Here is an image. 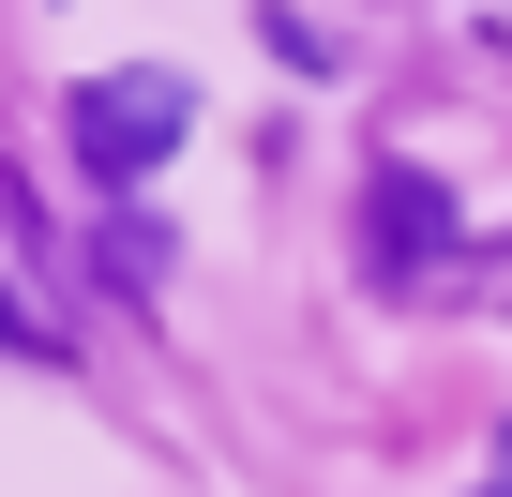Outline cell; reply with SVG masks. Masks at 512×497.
I'll return each mask as SVG.
<instances>
[{"label":"cell","mask_w":512,"mask_h":497,"mask_svg":"<svg viewBox=\"0 0 512 497\" xmlns=\"http://www.w3.org/2000/svg\"><path fill=\"white\" fill-rule=\"evenodd\" d=\"M181 136H196V91H181L166 61H136V76H91V91H76V166H91L106 196H136Z\"/></svg>","instance_id":"6da1fadb"},{"label":"cell","mask_w":512,"mask_h":497,"mask_svg":"<svg viewBox=\"0 0 512 497\" xmlns=\"http://www.w3.org/2000/svg\"><path fill=\"white\" fill-rule=\"evenodd\" d=\"M362 257L407 287V272H437L452 257V196L422 181V166H377V196H362Z\"/></svg>","instance_id":"7a4b0ae2"},{"label":"cell","mask_w":512,"mask_h":497,"mask_svg":"<svg viewBox=\"0 0 512 497\" xmlns=\"http://www.w3.org/2000/svg\"><path fill=\"white\" fill-rule=\"evenodd\" d=\"M106 272H121V287H166V226L121 211V226H106Z\"/></svg>","instance_id":"3957f363"},{"label":"cell","mask_w":512,"mask_h":497,"mask_svg":"<svg viewBox=\"0 0 512 497\" xmlns=\"http://www.w3.org/2000/svg\"><path fill=\"white\" fill-rule=\"evenodd\" d=\"M0 347H31V317H16V287H0Z\"/></svg>","instance_id":"277c9868"}]
</instances>
